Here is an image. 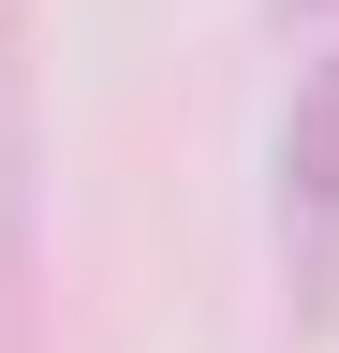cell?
<instances>
[{
	"label": "cell",
	"instance_id": "obj_1",
	"mask_svg": "<svg viewBox=\"0 0 339 353\" xmlns=\"http://www.w3.org/2000/svg\"><path fill=\"white\" fill-rule=\"evenodd\" d=\"M266 236H280V309L325 324L339 309V44L295 74V103L266 132Z\"/></svg>",
	"mask_w": 339,
	"mask_h": 353
},
{
	"label": "cell",
	"instance_id": "obj_2",
	"mask_svg": "<svg viewBox=\"0 0 339 353\" xmlns=\"http://www.w3.org/2000/svg\"><path fill=\"white\" fill-rule=\"evenodd\" d=\"M45 339V88H30V30L0 0V353Z\"/></svg>",
	"mask_w": 339,
	"mask_h": 353
},
{
	"label": "cell",
	"instance_id": "obj_3",
	"mask_svg": "<svg viewBox=\"0 0 339 353\" xmlns=\"http://www.w3.org/2000/svg\"><path fill=\"white\" fill-rule=\"evenodd\" d=\"M280 15H339V0H280Z\"/></svg>",
	"mask_w": 339,
	"mask_h": 353
}]
</instances>
